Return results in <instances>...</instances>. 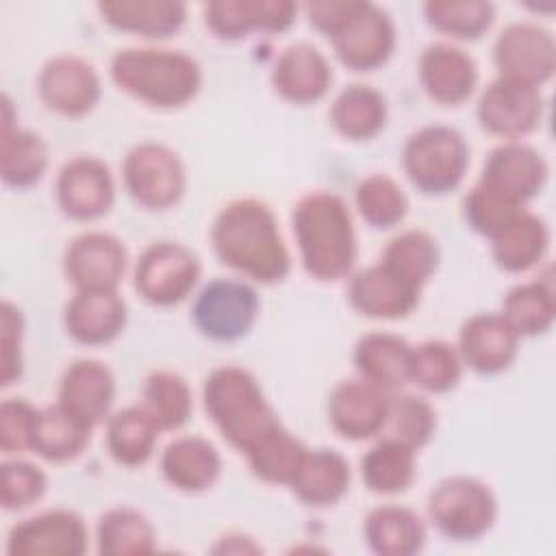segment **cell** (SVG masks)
<instances>
[{"label": "cell", "instance_id": "obj_1", "mask_svg": "<svg viewBox=\"0 0 556 556\" xmlns=\"http://www.w3.org/2000/svg\"><path fill=\"white\" fill-rule=\"evenodd\" d=\"M211 241L224 265L256 282L276 285L289 274L291 258L278 222L258 200L228 202L213 222Z\"/></svg>", "mask_w": 556, "mask_h": 556}, {"label": "cell", "instance_id": "obj_2", "mask_svg": "<svg viewBox=\"0 0 556 556\" xmlns=\"http://www.w3.org/2000/svg\"><path fill=\"white\" fill-rule=\"evenodd\" d=\"M293 235L308 276L330 282L345 278L356 261V232L343 198L313 191L293 208Z\"/></svg>", "mask_w": 556, "mask_h": 556}, {"label": "cell", "instance_id": "obj_3", "mask_svg": "<svg viewBox=\"0 0 556 556\" xmlns=\"http://www.w3.org/2000/svg\"><path fill=\"white\" fill-rule=\"evenodd\" d=\"M113 83L128 96L156 106L178 109L191 102L202 87L198 61L180 50L126 48L111 61Z\"/></svg>", "mask_w": 556, "mask_h": 556}, {"label": "cell", "instance_id": "obj_4", "mask_svg": "<svg viewBox=\"0 0 556 556\" xmlns=\"http://www.w3.org/2000/svg\"><path fill=\"white\" fill-rule=\"evenodd\" d=\"M202 397L215 428L243 454L280 424L258 380L243 367L224 365L213 369L204 380Z\"/></svg>", "mask_w": 556, "mask_h": 556}, {"label": "cell", "instance_id": "obj_5", "mask_svg": "<svg viewBox=\"0 0 556 556\" xmlns=\"http://www.w3.org/2000/svg\"><path fill=\"white\" fill-rule=\"evenodd\" d=\"M469 163L465 137L443 124L413 132L402 150V167L410 185L426 195H441L458 187Z\"/></svg>", "mask_w": 556, "mask_h": 556}, {"label": "cell", "instance_id": "obj_6", "mask_svg": "<svg viewBox=\"0 0 556 556\" xmlns=\"http://www.w3.org/2000/svg\"><path fill=\"white\" fill-rule=\"evenodd\" d=\"M428 517L452 541H476L486 534L497 517L493 491L469 476L441 480L428 495Z\"/></svg>", "mask_w": 556, "mask_h": 556}, {"label": "cell", "instance_id": "obj_7", "mask_svg": "<svg viewBox=\"0 0 556 556\" xmlns=\"http://www.w3.org/2000/svg\"><path fill=\"white\" fill-rule=\"evenodd\" d=\"M122 178L128 195L152 211L174 206L187 187L182 161L172 148L156 141L139 143L124 156Z\"/></svg>", "mask_w": 556, "mask_h": 556}, {"label": "cell", "instance_id": "obj_8", "mask_svg": "<svg viewBox=\"0 0 556 556\" xmlns=\"http://www.w3.org/2000/svg\"><path fill=\"white\" fill-rule=\"evenodd\" d=\"M200 278L198 256L176 241L148 245L135 265V289L154 306L182 302Z\"/></svg>", "mask_w": 556, "mask_h": 556}, {"label": "cell", "instance_id": "obj_9", "mask_svg": "<svg viewBox=\"0 0 556 556\" xmlns=\"http://www.w3.org/2000/svg\"><path fill=\"white\" fill-rule=\"evenodd\" d=\"M261 308L254 287L241 280H211L195 298L191 317L195 328L213 341H237L250 332Z\"/></svg>", "mask_w": 556, "mask_h": 556}, {"label": "cell", "instance_id": "obj_10", "mask_svg": "<svg viewBox=\"0 0 556 556\" xmlns=\"http://www.w3.org/2000/svg\"><path fill=\"white\" fill-rule=\"evenodd\" d=\"M328 39L348 70L371 72L389 61L395 48V26L380 7L356 0L350 15Z\"/></svg>", "mask_w": 556, "mask_h": 556}, {"label": "cell", "instance_id": "obj_11", "mask_svg": "<svg viewBox=\"0 0 556 556\" xmlns=\"http://www.w3.org/2000/svg\"><path fill=\"white\" fill-rule=\"evenodd\" d=\"M547 180V163L539 150L521 141H506L491 150L478 185L513 206L532 200Z\"/></svg>", "mask_w": 556, "mask_h": 556}, {"label": "cell", "instance_id": "obj_12", "mask_svg": "<svg viewBox=\"0 0 556 556\" xmlns=\"http://www.w3.org/2000/svg\"><path fill=\"white\" fill-rule=\"evenodd\" d=\"M476 115L486 132L517 141L539 126L543 96L534 85L500 76L482 91Z\"/></svg>", "mask_w": 556, "mask_h": 556}, {"label": "cell", "instance_id": "obj_13", "mask_svg": "<svg viewBox=\"0 0 556 556\" xmlns=\"http://www.w3.org/2000/svg\"><path fill=\"white\" fill-rule=\"evenodd\" d=\"M493 61L502 78L539 87L556 67L554 37L530 22L508 24L493 43Z\"/></svg>", "mask_w": 556, "mask_h": 556}, {"label": "cell", "instance_id": "obj_14", "mask_svg": "<svg viewBox=\"0 0 556 556\" xmlns=\"http://www.w3.org/2000/svg\"><path fill=\"white\" fill-rule=\"evenodd\" d=\"M87 526L74 510L54 508L15 523L7 539L11 556H80L87 549Z\"/></svg>", "mask_w": 556, "mask_h": 556}, {"label": "cell", "instance_id": "obj_15", "mask_svg": "<svg viewBox=\"0 0 556 556\" xmlns=\"http://www.w3.org/2000/svg\"><path fill=\"white\" fill-rule=\"evenodd\" d=\"M37 91L50 111L65 117H83L100 100V78L85 59L59 54L41 67Z\"/></svg>", "mask_w": 556, "mask_h": 556}, {"label": "cell", "instance_id": "obj_16", "mask_svg": "<svg viewBox=\"0 0 556 556\" xmlns=\"http://www.w3.org/2000/svg\"><path fill=\"white\" fill-rule=\"evenodd\" d=\"M389 406L391 395L387 389L365 378L343 380L328 397V421L343 439L363 441L382 432Z\"/></svg>", "mask_w": 556, "mask_h": 556}, {"label": "cell", "instance_id": "obj_17", "mask_svg": "<svg viewBox=\"0 0 556 556\" xmlns=\"http://www.w3.org/2000/svg\"><path fill=\"white\" fill-rule=\"evenodd\" d=\"M59 208L76 222H91L109 213L115 185L109 167L96 156H76L67 161L56 176Z\"/></svg>", "mask_w": 556, "mask_h": 556}, {"label": "cell", "instance_id": "obj_18", "mask_svg": "<svg viewBox=\"0 0 556 556\" xmlns=\"http://www.w3.org/2000/svg\"><path fill=\"white\" fill-rule=\"evenodd\" d=\"M63 269L76 291L117 289L126 269V248L109 232H83L67 245Z\"/></svg>", "mask_w": 556, "mask_h": 556}, {"label": "cell", "instance_id": "obj_19", "mask_svg": "<svg viewBox=\"0 0 556 556\" xmlns=\"http://www.w3.org/2000/svg\"><path fill=\"white\" fill-rule=\"evenodd\" d=\"M298 13L289 0H217L204 7L206 26L226 41H237L254 30L282 33Z\"/></svg>", "mask_w": 556, "mask_h": 556}, {"label": "cell", "instance_id": "obj_20", "mask_svg": "<svg viewBox=\"0 0 556 556\" xmlns=\"http://www.w3.org/2000/svg\"><path fill=\"white\" fill-rule=\"evenodd\" d=\"M419 293L421 289H415L382 263L354 271L348 285L352 308L374 319L406 317L417 306Z\"/></svg>", "mask_w": 556, "mask_h": 556}, {"label": "cell", "instance_id": "obj_21", "mask_svg": "<svg viewBox=\"0 0 556 556\" xmlns=\"http://www.w3.org/2000/svg\"><path fill=\"white\" fill-rule=\"evenodd\" d=\"M519 337L500 313L471 315L458 332V354L478 374H500L517 356Z\"/></svg>", "mask_w": 556, "mask_h": 556}, {"label": "cell", "instance_id": "obj_22", "mask_svg": "<svg viewBox=\"0 0 556 556\" xmlns=\"http://www.w3.org/2000/svg\"><path fill=\"white\" fill-rule=\"evenodd\" d=\"M65 330L83 345L111 343L126 326V302L117 289H78L65 306Z\"/></svg>", "mask_w": 556, "mask_h": 556}, {"label": "cell", "instance_id": "obj_23", "mask_svg": "<svg viewBox=\"0 0 556 556\" xmlns=\"http://www.w3.org/2000/svg\"><path fill=\"white\" fill-rule=\"evenodd\" d=\"M271 85L287 102L313 104L328 93L332 85V70L315 46L300 41L287 46L276 59Z\"/></svg>", "mask_w": 556, "mask_h": 556}, {"label": "cell", "instance_id": "obj_24", "mask_svg": "<svg viewBox=\"0 0 556 556\" xmlns=\"http://www.w3.org/2000/svg\"><path fill=\"white\" fill-rule=\"evenodd\" d=\"M115 400V378L111 369L93 358L74 361L59 384V404L89 428L98 426Z\"/></svg>", "mask_w": 556, "mask_h": 556}, {"label": "cell", "instance_id": "obj_25", "mask_svg": "<svg viewBox=\"0 0 556 556\" xmlns=\"http://www.w3.org/2000/svg\"><path fill=\"white\" fill-rule=\"evenodd\" d=\"M478 80L473 59L452 43H432L419 59V83L424 91L439 104L465 102Z\"/></svg>", "mask_w": 556, "mask_h": 556}, {"label": "cell", "instance_id": "obj_26", "mask_svg": "<svg viewBox=\"0 0 556 556\" xmlns=\"http://www.w3.org/2000/svg\"><path fill=\"white\" fill-rule=\"evenodd\" d=\"M48 167L46 141L26 128H20L13 117L9 96H2V139H0V174L4 185L28 189L41 180Z\"/></svg>", "mask_w": 556, "mask_h": 556}, {"label": "cell", "instance_id": "obj_27", "mask_svg": "<svg viewBox=\"0 0 556 556\" xmlns=\"http://www.w3.org/2000/svg\"><path fill=\"white\" fill-rule=\"evenodd\" d=\"M161 471L174 489L200 493L213 486L219 478L222 458L208 439L180 437L165 447L161 456Z\"/></svg>", "mask_w": 556, "mask_h": 556}, {"label": "cell", "instance_id": "obj_28", "mask_svg": "<svg viewBox=\"0 0 556 556\" xmlns=\"http://www.w3.org/2000/svg\"><path fill=\"white\" fill-rule=\"evenodd\" d=\"M489 239L495 263L504 271L519 274L528 271L545 256L549 245V230L539 215L521 208Z\"/></svg>", "mask_w": 556, "mask_h": 556}, {"label": "cell", "instance_id": "obj_29", "mask_svg": "<svg viewBox=\"0 0 556 556\" xmlns=\"http://www.w3.org/2000/svg\"><path fill=\"white\" fill-rule=\"evenodd\" d=\"M98 11L109 26L146 39H165L174 35L187 17V7L172 0L100 2Z\"/></svg>", "mask_w": 556, "mask_h": 556}, {"label": "cell", "instance_id": "obj_30", "mask_svg": "<svg viewBox=\"0 0 556 556\" xmlns=\"http://www.w3.org/2000/svg\"><path fill=\"white\" fill-rule=\"evenodd\" d=\"M410 352L413 345L400 334L369 332L354 345V365L361 378L389 391L408 382Z\"/></svg>", "mask_w": 556, "mask_h": 556}, {"label": "cell", "instance_id": "obj_31", "mask_svg": "<svg viewBox=\"0 0 556 556\" xmlns=\"http://www.w3.org/2000/svg\"><path fill=\"white\" fill-rule=\"evenodd\" d=\"M289 486L306 506H332L350 489V465L334 450H308Z\"/></svg>", "mask_w": 556, "mask_h": 556}, {"label": "cell", "instance_id": "obj_32", "mask_svg": "<svg viewBox=\"0 0 556 556\" xmlns=\"http://www.w3.org/2000/svg\"><path fill=\"white\" fill-rule=\"evenodd\" d=\"M365 541L380 556H410L426 543L421 517L406 506H378L365 517Z\"/></svg>", "mask_w": 556, "mask_h": 556}, {"label": "cell", "instance_id": "obj_33", "mask_svg": "<svg viewBox=\"0 0 556 556\" xmlns=\"http://www.w3.org/2000/svg\"><path fill=\"white\" fill-rule=\"evenodd\" d=\"M387 122V100L369 85L345 87L330 106L332 128L350 141L376 137Z\"/></svg>", "mask_w": 556, "mask_h": 556}, {"label": "cell", "instance_id": "obj_34", "mask_svg": "<svg viewBox=\"0 0 556 556\" xmlns=\"http://www.w3.org/2000/svg\"><path fill=\"white\" fill-rule=\"evenodd\" d=\"M161 428L143 406H126L106 421L109 454L126 467L143 465L156 445Z\"/></svg>", "mask_w": 556, "mask_h": 556}, {"label": "cell", "instance_id": "obj_35", "mask_svg": "<svg viewBox=\"0 0 556 556\" xmlns=\"http://www.w3.org/2000/svg\"><path fill=\"white\" fill-rule=\"evenodd\" d=\"M306 452L308 447L295 434H291L282 424H278L267 434H263L245 452V456L252 473L258 480L289 486Z\"/></svg>", "mask_w": 556, "mask_h": 556}, {"label": "cell", "instance_id": "obj_36", "mask_svg": "<svg viewBox=\"0 0 556 556\" xmlns=\"http://www.w3.org/2000/svg\"><path fill=\"white\" fill-rule=\"evenodd\" d=\"M361 476L374 493L393 495L406 491L415 480V450L384 437L361 458Z\"/></svg>", "mask_w": 556, "mask_h": 556}, {"label": "cell", "instance_id": "obj_37", "mask_svg": "<svg viewBox=\"0 0 556 556\" xmlns=\"http://www.w3.org/2000/svg\"><path fill=\"white\" fill-rule=\"evenodd\" d=\"M91 428L65 410L59 402L39 408V419L33 439V452L52 463L76 458L89 443Z\"/></svg>", "mask_w": 556, "mask_h": 556}, {"label": "cell", "instance_id": "obj_38", "mask_svg": "<svg viewBox=\"0 0 556 556\" xmlns=\"http://www.w3.org/2000/svg\"><path fill=\"white\" fill-rule=\"evenodd\" d=\"M500 315L508 321L517 337H536L547 332L556 315L552 285L545 280H534L508 289Z\"/></svg>", "mask_w": 556, "mask_h": 556}, {"label": "cell", "instance_id": "obj_39", "mask_svg": "<svg viewBox=\"0 0 556 556\" xmlns=\"http://www.w3.org/2000/svg\"><path fill=\"white\" fill-rule=\"evenodd\" d=\"M98 549L106 556H139L154 552V528L130 506L106 510L98 521Z\"/></svg>", "mask_w": 556, "mask_h": 556}, {"label": "cell", "instance_id": "obj_40", "mask_svg": "<svg viewBox=\"0 0 556 556\" xmlns=\"http://www.w3.org/2000/svg\"><path fill=\"white\" fill-rule=\"evenodd\" d=\"M380 263L415 289H421L439 267V245L426 230H404L387 243Z\"/></svg>", "mask_w": 556, "mask_h": 556}, {"label": "cell", "instance_id": "obj_41", "mask_svg": "<svg viewBox=\"0 0 556 556\" xmlns=\"http://www.w3.org/2000/svg\"><path fill=\"white\" fill-rule=\"evenodd\" d=\"M143 408L161 430H178L191 417V389L182 376L159 369L146 378Z\"/></svg>", "mask_w": 556, "mask_h": 556}, {"label": "cell", "instance_id": "obj_42", "mask_svg": "<svg viewBox=\"0 0 556 556\" xmlns=\"http://www.w3.org/2000/svg\"><path fill=\"white\" fill-rule=\"evenodd\" d=\"M463 374V361L458 350L447 341H424L413 345L408 380L430 393L452 391Z\"/></svg>", "mask_w": 556, "mask_h": 556}, {"label": "cell", "instance_id": "obj_43", "mask_svg": "<svg viewBox=\"0 0 556 556\" xmlns=\"http://www.w3.org/2000/svg\"><path fill=\"white\" fill-rule=\"evenodd\" d=\"M426 22L456 39H478L493 24L495 9L482 0H432L424 4Z\"/></svg>", "mask_w": 556, "mask_h": 556}, {"label": "cell", "instance_id": "obj_44", "mask_svg": "<svg viewBox=\"0 0 556 556\" xmlns=\"http://www.w3.org/2000/svg\"><path fill=\"white\" fill-rule=\"evenodd\" d=\"M354 200L361 217L374 228H393L408 213L406 193L384 174L363 178L354 191Z\"/></svg>", "mask_w": 556, "mask_h": 556}, {"label": "cell", "instance_id": "obj_45", "mask_svg": "<svg viewBox=\"0 0 556 556\" xmlns=\"http://www.w3.org/2000/svg\"><path fill=\"white\" fill-rule=\"evenodd\" d=\"M434 428L437 415L430 402H426L419 395L391 397L389 417L382 428V432L387 430L389 439H395L417 452L432 439Z\"/></svg>", "mask_w": 556, "mask_h": 556}, {"label": "cell", "instance_id": "obj_46", "mask_svg": "<svg viewBox=\"0 0 556 556\" xmlns=\"http://www.w3.org/2000/svg\"><path fill=\"white\" fill-rule=\"evenodd\" d=\"M46 473L26 460H7L0 469V502L4 510H24L46 493Z\"/></svg>", "mask_w": 556, "mask_h": 556}, {"label": "cell", "instance_id": "obj_47", "mask_svg": "<svg viewBox=\"0 0 556 556\" xmlns=\"http://www.w3.org/2000/svg\"><path fill=\"white\" fill-rule=\"evenodd\" d=\"M39 408L24 397H9L0 406V447L4 454L33 450Z\"/></svg>", "mask_w": 556, "mask_h": 556}, {"label": "cell", "instance_id": "obj_48", "mask_svg": "<svg viewBox=\"0 0 556 556\" xmlns=\"http://www.w3.org/2000/svg\"><path fill=\"white\" fill-rule=\"evenodd\" d=\"M523 206H513L506 204L504 200L495 198L493 193H489L486 189H482L478 182L473 185V189L467 193L465 204H463V213L467 224L484 235L491 237L497 228H502L513 215H517Z\"/></svg>", "mask_w": 556, "mask_h": 556}, {"label": "cell", "instance_id": "obj_49", "mask_svg": "<svg viewBox=\"0 0 556 556\" xmlns=\"http://www.w3.org/2000/svg\"><path fill=\"white\" fill-rule=\"evenodd\" d=\"M22 339H24V315L13 302L4 300L0 306V348H2L0 382L2 387L13 384L22 376V367H24Z\"/></svg>", "mask_w": 556, "mask_h": 556}, {"label": "cell", "instance_id": "obj_50", "mask_svg": "<svg viewBox=\"0 0 556 556\" xmlns=\"http://www.w3.org/2000/svg\"><path fill=\"white\" fill-rule=\"evenodd\" d=\"M215 552H261L258 545L252 543V539L248 536H241V534H230V536H224L222 539V545L215 547Z\"/></svg>", "mask_w": 556, "mask_h": 556}]
</instances>
